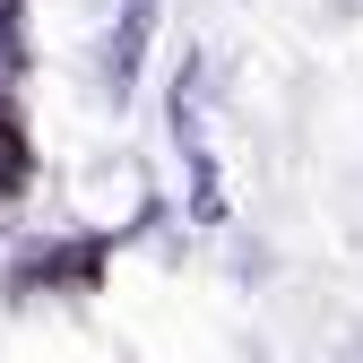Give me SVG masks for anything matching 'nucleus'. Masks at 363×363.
Instances as JSON below:
<instances>
[{"mask_svg": "<svg viewBox=\"0 0 363 363\" xmlns=\"http://www.w3.org/2000/svg\"><path fill=\"white\" fill-rule=\"evenodd\" d=\"M0 191H26V130L9 96H0Z\"/></svg>", "mask_w": 363, "mask_h": 363, "instance_id": "f257e3e1", "label": "nucleus"}]
</instances>
